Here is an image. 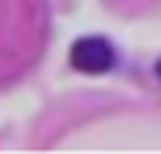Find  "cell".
Instances as JSON below:
<instances>
[{
    "mask_svg": "<svg viewBox=\"0 0 161 154\" xmlns=\"http://www.w3.org/2000/svg\"><path fill=\"white\" fill-rule=\"evenodd\" d=\"M69 62L76 72H86V76H99V72H108L115 62V49L108 40L102 36H82V40L72 43L69 49Z\"/></svg>",
    "mask_w": 161,
    "mask_h": 154,
    "instance_id": "1",
    "label": "cell"
},
{
    "mask_svg": "<svg viewBox=\"0 0 161 154\" xmlns=\"http://www.w3.org/2000/svg\"><path fill=\"white\" fill-rule=\"evenodd\" d=\"M158 79H161V62H158Z\"/></svg>",
    "mask_w": 161,
    "mask_h": 154,
    "instance_id": "2",
    "label": "cell"
}]
</instances>
